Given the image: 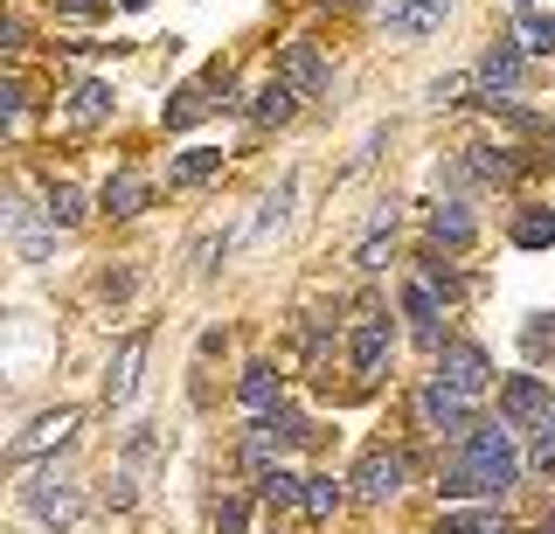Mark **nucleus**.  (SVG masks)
<instances>
[{
    "mask_svg": "<svg viewBox=\"0 0 555 534\" xmlns=\"http://www.w3.org/2000/svg\"><path fill=\"white\" fill-rule=\"evenodd\" d=\"M520 479V430L500 417V424H473L459 438V465L444 472V499H500Z\"/></svg>",
    "mask_w": 555,
    "mask_h": 534,
    "instance_id": "1",
    "label": "nucleus"
},
{
    "mask_svg": "<svg viewBox=\"0 0 555 534\" xmlns=\"http://www.w3.org/2000/svg\"><path fill=\"white\" fill-rule=\"evenodd\" d=\"M416 417H424L430 438H465V430H473V395H459L451 382L430 375V382L416 389Z\"/></svg>",
    "mask_w": 555,
    "mask_h": 534,
    "instance_id": "2",
    "label": "nucleus"
},
{
    "mask_svg": "<svg viewBox=\"0 0 555 534\" xmlns=\"http://www.w3.org/2000/svg\"><path fill=\"white\" fill-rule=\"evenodd\" d=\"M438 382H451L459 395H479L493 389V361H486V348H473V340H451V348L438 354Z\"/></svg>",
    "mask_w": 555,
    "mask_h": 534,
    "instance_id": "3",
    "label": "nucleus"
},
{
    "mask_svg": "<svg viewBox=\"0 0 555 534\" xmlns=\"http://www.w3.org/2000/svg\"><path fill=\"white\" fill-rule=\"evenodd\" d=\"M403 479H410V458L403 452H369V458L354 465V479H347V486L369 499V507H382V499L403 493Z\"/></svg>",
    "mask_w": 555,
    "mask_h": 534,
    "instance_id": "4",
    "label": "nucleus"
},
{
    "mask_svg": "<svg viewBox=\"0 0 555 534\" xmlns=\"http://www.w3.org/2000/svg\"><path fill=\"white\" fill-rule=\"evenodd\" d=\"M347 354H354V375L361 382H375L382 368H389V354H396V326H389V313H369L354 326V340H347Z\"/></svg>",
    "mask_w": 555,
    "mask_h": 534,
    "instance_id": "5",
    "label": "nucleus"
},
{
    "mask_svg": "<svg viewBox=\"0 0 555 534\" xmlns=\"http://www.w3.org/2000/svg\"><path fill=\"white\" fill-rule=\"evenodd\" d=\"M520 77H528V49L520 42H493L479 56V91H486V105H500V91H520Z\"/></svg>",
    "mask_w": 555,
    "mask_h": 534,
    "instance_id": "6",
    "label": "nucleus"
},
{
    "mask_svg": "<svg viewBox=\"0 0 555 534\" xmlns=\"http://www.w3.org/2000/svg\"><path fill=\"white\" fill-rule=\"evenodd\" d=\"M548 403H555V395H548L542 375H514V382L500 389V417H507L514 430H534V424L548 417Z\"/></svg>",
    "mask_w": 555,
    "mask_h": 534,
    "instance_id": "7",
    "label": "nucleus"
},
{
    "mask_svg": "<svg viewBox=\"0 0 555 534\" xmlns=\"http://www.w3.org/2000/svg\"><path fill=\"white\" fill-rule=\"evenodd\" d=\"M403 313L416 326V340H424L430 354H444V291H430L424 278H410L403 285Z\"/></svg>",
    "mask_w": 555,
    "mask_h": 534,
    "instance_id": "8",
    "label": "nucleus"
},
{
    "mask_svg": "<svg viewBox=\"0 0 555 534\" xmlns=\"http://www.w3.org/2000/svg\"><path fill=\"white\" fill-rule=\"evenodd\" d=\"M69 430H77V409H49V417H35L22 438H14V465H35L42 452H56L69 444Z\"/></svg>",
    "mask_w": 555,
    "mask_h": 534,
    "instance_id": "9",
    "label": "nucleus"
},
{
    "mask_svg": "<svg viewBox=\"0 0 555 534\" xmlns=\"http://www.w3.org/2000/svg\"><path fill=\"white\" fill-rule=\"evenodd\" d=\"M444 8L451 0H389V36L396 42H424L444 28Z\"/></svg>",
    "mask_w": 555,
    "mask_h": 534,
    "instance_id": "10",
    "label": "nucleus"
},
{
    "mask_svg": "<svg viewBox=\"0 0 555 534\" xmlns=\"http://www.w3.org/2000/svg\"><path fill=\"white\" fill-rule=\"evenodd\" d=\"M208 91H230V70H208L202 83H188V91H173V105H167L160 118H167L173 132H188V126H195L202 112H216V97H208Z\"/></svg>",
    "mask_w": 555,
    "mask_h": 534,
    "instance_id": "11",
    "label": "nucleus"
},
{
    "mask_svg": "<svg viewBox=\"0 0 555 534\" xmlns=\"http://www.w3.org/2000/svg\"><path fill=\"white\" fill-rule=\"evenodd\" d=\"M479 222L465 216V201H430V244L438 250H473Z\"/></svg>",
    "mask_w": 555,
    "mask_h": 534,
    "instance_id": "12",
    "label": "nucleus"
},
{
    "mask_svg": "<svg viewBox=\"0 0 555 534\" xmlns=\"http://www.w3.org/2000/svg\"><path fill=\"white\" fill-rule=\"evenodd\" d=\"M236 395H243V409L271 417V409L285 403V382H278V368H271V361H250V368L236 375Z\"/></svg>",
    "mask_w": 555,
    "mask_h": 534,
    "instance_id": "13",
    "label": "nucleus"
},
{
    "mask_svg": "<svg viewBox=\"0 0 555 534\" xmlns=\"http://www.w3.org/2000/svg\"><path fill=\"white\" fill-rule=\"evenodd\" d=\"M285 83H292L299 97L326 91V63H320V49H312V42H292V49H285Z\"/></svg>",
    "mask_w": 555,
    "mask_h": 534,
    "instance_id": "14",
    "label": "nucleus"
},
{
    "mask_svg": "<svg viewBox=\"0 0 555 534\" xmlns=\"http://www.w3.org/2000/svg\"><path fill=\"white\" fill-rule=\"evenodd\" d=\"M139 361H146V334H132L126 348H118V361H112V375H104V395H112V403H126V395L139 389Z\"/></svg>",
    "mask_w": 555,
    "mask_h": 534,
    "instance_id": "15",
    "label": "nucleus"
},
{
    "mask_svg": "<svg viewBox=\"0 0 555 534\" xmlns=\"http://www.w3.org/2000/svg\"><path fill=\"white\" fill-rule=\"evenodd\" d=\"M104 209H112V216H139V209H146V201H153V181L146 174H112V181H104Z\"/></svg>",
    "mask_w": 555,
    "mask_h": 534,
    "instance_id": "16",
    "label": "nucleus"
},
{
    "mask_svg": "<svg viewBox=\"0 0 555 534\" xmlns=\"http://www.w3.org/2000/svg\"><path fill=\"white\" fill-rule=\"evenodd\" d=\"M112 105H118L112 83L83 77V83H77V97H69V118H77V126H104V118H112Z\"/></svg>",
    "mask_w": 555,
    "mask_h": 534,
    "instance_id": "17",
    "label": "nucleus"
},
{
    "mask_svg": "<svg viewBox=\"0 0 555 534\" xmlns=\"http://www.w3.org/2000/svg\"><path fill=\"white\" fill-rule=\"evenodd\" d=\"M8 230H14V250H22V264H42V257H49V236H42V222H35L28 201H14V209H8Z\"/></svg>",
    "mask_w": 555,
    "mask_h": 534,
    "instance_id": "18",
    "label": "nucleus"
},
{
    "mask_svg": "<svg viewBox=\"0 0 555 534\" xmlns=\"http://www.w3.org/2000/svg\"><path fill=\"white\" fill-rule=\"evenodd\" d=\"M22 499H28V513L56 521V513H69V499H77V493H69V479H63V472H42V479H35V486H28Z\"/></svg>",
    "mask_w": 555,
    "mask_h": 534,
    "instance_id": "19",
    "label": "nucleus"
},
{
    "mask_svg": "<svg viewBox=\"0 0 555 534\" xmlns=\"http://www.w3.org/2000/svg\"><path fill=\"white\" fill-rule=\"evenodd\" d=\"M292 112H299V91H292L285 77H271L264 91H257V105H250V118H257V126H285Z\"/></svg>",
    "mask_w": 555,
    "mask_h": 534,
    "instance_id": "20",
    "label": "nucleus"
},
{
    "mask_svg": "<svg viewBox=\"0 0 555 534\" xmlns=\"http://www.w3.org/2000/svg\"><path fill=\"white\" fill-rule=\"evenodd\" d=\"M42 216L56 222V230H77V222H83V187H69V181H49V195H42Z\"/></svg>",
    "mask_w": 555,
    "mask_h": 534,
    "instance_id": "21",
    "label": "nucleus"
},
{
    "mask_svg": "<svg viewBox=\"0 0 555 534\" xmlns=\"http://www.w3.org/2000/svg\"><path fill=\"white\" fill-rule=\"evenodd\" d=\"M222 174V146H188L181 160H173V181L195 187V181H216Z\"/></svg>",
    "mask_w": 555,
    "mask_h": 534,
    "instance_id": "22",
    "label": "nucleus"
},
{
    "mask_svg": "<svg viewBox=\"0 0 555 534\" xmlns=\"http://www.w3.org/2000/svg\"><path fill=\"white\" fill-rule=\"evenodd\" d=\"M514 244L520 250H548L555 244V209H520L514 216Z\"/></svg>",
    "mask_w": 555,
    "mask_h": 534,
    "instance_id": "23",
    "label": "nucleus"
},
{
    "mask_svg": "<svg viewBox=\"0 0 555 534\" xmlns=\"http://www.w3.org/2000/svg\"><path fill=\"white\" fill-rule=\"evenodd\" d=\"M299 507H306V521H334L340 513V479H306Z\"/></svg>",
    "mask_w": 555,
    "mask_h": 534,
    "instance_id": "24",
    "label": "nucleus"
},
{
    "mask_svg": "<svg viewBox=\"0 0 555 534\" xmlns=\"http://www.w3.org/2000/svg\"><path fill=\"white\" fill-rule=\"evenodd\" d=\"M299 493H306V479H292L285 465H271V472L257 479V499H271V507H299Z\"/></svg>",
    "mask_w": 555,
    "mask_h": 534,
    "instance_id": "25",
    "label": "nucleus"
},
{
    "mask_svg": "<svg viewBox=\"0 0 555 534\" xmlns=\"http://www.w3.org/2000/svg\"><path fill=\"white\" fill-rule=\"evenodd\" d=\"M528 465H534V472H542V479H555V403H548V417H542V424H534V444H528Z\"/></svg>",
    "mask_w": 555,
    "mask_h": 534,
    "instance_id": "26",
    "label": "nucleus"
},
{
    "mask_svg": "<svg viewBox=\"0 0 555 534\" xmlns=\"http://www.w3.org/2000/svg\"><path fill=\"white\" fill-rule=\"evenodd\" d=\"M493 521H500L493 507H451L444 521H438V534H486V528H493Z\"/></svg>",
    "mask_w": 555,
    "mask_h": 534,
    "instance_id": "27",
    "label": "nucleus"
},
{
    "mask_svg": "<svg viewBox=\"0 0 555 534\" xmlns=\"http://www.w3.org/2000/svg\"><path fill=\"white\" fill-rule=\"evenodd\" d=\"M285 216H292V181H278V195H264V216H257V236L285 230Z\"/></svg>",
    "mask_w": 555,
    "mask_h": 534,
    "instance_id": "28",
    "label": "nucleus"
},
{
    "mask_svg": "<svg viewBox=\"0 0 555 534\" xmlns=\"http://www.w3.org/2000/svg\"><path fill=\"white\" fill-rule=\"evenodd\" d=\"M243 528H250V499H216V534H243Z\"/></svg>",
    "mask_w": 555,
    "mask_h": 534,
    "instance_id": "29",
    "label": "nucleus"
},
{
    "mask_svg": "<svg viewBox=\"0 0 555 534\" xmlns=\"http://www.w3.org/2000/svg\"><path fill=\"white\" fill-rule=\"evenodd\" d=\"M416 278H424L430 291H444V305L459 299V278H451V264H438V257H424V264H416Z\"/></svg>",
    "mask_w": 555,
    "mask_h": 534,
    "instance_id": "30",
    "label": "nucleus"
},
{
    "mask_svg": "<svg viewBox=\"0 0 555 534\" xmlns=\"http://www.w3.org/2000/svg\"><path fill=\"white\" fill-rule=\"evenodd\" d=\"M520 49H555V14H528L520 22Z\"/></svg>",
    "mask_w": 555,
    "mask_h": 534,
    "instance_id": "31",
    "label": "nucleus"
},
{
    "mask_svg": "<svg viewBox=\"0 0 555 534\" xmlns=\"http://www.w3.org/2000/svg\"><path fill=\"white\" fill-rule=\"evenodd\" d=\"M473 167H479L486 181H507V174H514V160H507L500 146H473Z\"/></svg>",
    "mask_w": 555,
    "mask_h": 534,
    "instance_id": "32",
    "label": "nucleus"
},
{
    "mask_svg": "<svg viewBox=\"0 0 555 534\" xmlns=\"http://www.w3.org/2000/svg\"><path fill=\"white\" fill-rule=\"evenodd\" d=\"M389 257H396V244H389V230H375L369 244H361V271H389Z\"/></svg>",
    "mask_w": 555,
    "mask_h": 534,
    "instance_id": "33",
    "label": "nucleus"
},
{
    "mask_svg": "<svg viewBox=\"0 0 555 534\" xmlns=\"http://www.w3.org/2000/svg\"><path fill=\"white\" fill-rule=\"evenodd\" d=\"M22 105H28V91H22V83H0V118H8V126H22Z\"/></svg>",
    "mask_w": 555,
    "mask_h": 534,
    "instance_id": "34",
    "label": "nucleus"
},
{
    "mask_svg": "<svg viewBox=\"0 0 555 534\" xmlns=\"http://www.w3.org/2000/svg\"><path fill=\"white\" fill-rule=\"evenodd\" d=\"M465 83H473V77H438V83H430V105H459Z\"/></svg>",
    "mask_w": 555,
    "mask_h": 534,
    "instance_id": "35",
    "label": "nucleus"
},
{
    "mask_svg": "<svg viewBox=\"0 0 555 534\" xmlns=\"http://www.w3.org/2000/svg\"><path fill=\"white\" fill-rule=\"evenodd\" d=\"M555 348V313H548V326H528V354H548Z\"/></svg>",
    "mask_w": 555,
    "mask_h": 534,
    "instance_id": "36",
    "label": "nucleus"
},
{
    "mask_svg": "<svg viewBox=\"0 0 555 534\" xmlns=\"http://www.w3.org/2000/svg\"><path fill=\"white\" fill-rule=\"evenodd\" d=\"M104 0H63V14H98Z\"/></svg>",
    "mask_w": 555,
    "mask_h": 534,
    "instance_id": "37",
    "label": "nucleus"
},
{
    "mask_svg": "<svg viewBox=\"0 0 555 534\" xmlns=\"http://www.w3.org/2000/svg\"><path fill=\"white\" fill-rule=\"evenodd\" d=\"M486 534H514V528H507V521H493V528H486Z\"/></svg>",
    "mask_w": 555,
    "mask_h": 534,
    "instance_id": "38",
    "label": "nucleus"
},
{
    "mask_svg": "<svg viewBox=\"0 0 555 534\" xmlns=\"http://www.w3.org/2000/svg\"><path fill=\"white\" fill-rule=\"evenodd\" d=\"M118 8H153V0H118Z\"/></svg>",
    "mask_w": 555,
    "mask_h": 534,
    "instance_id": "39",
    "label": "nucleus"
},
{
    "mask_svg": "<svg viewBox=\"0 0 555 534\" xmlns=\"http://www.w3.org/2000/svg\"><path fill=\"white\" fill-rule=\"evenodd\" d=\"M514 8H520V14H534V0H514Z\"/></svg>",
    "mask_w": 555,
    "mask_h": 534,
    "instance_id": "40",
    "label": "nucleus"
}]
</instances>
